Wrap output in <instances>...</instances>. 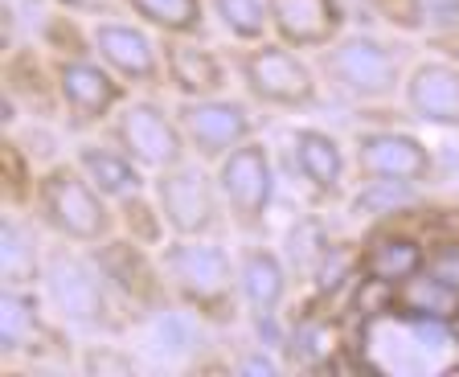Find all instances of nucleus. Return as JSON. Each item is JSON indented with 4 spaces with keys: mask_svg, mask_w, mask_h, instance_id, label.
I'll list each match as a JSON object with an SVG mask.
<instances>
[{
    "mask_svg": "<svg viewBox=\"0 0 459 377\" xmlns=\"http://www.w3.org/2000/svg\"><path fill=\"white\" fill-rule=\"evenodd\" d=\"M156 259H160L169 296H177L189 312H197L201 320H213V324H230L238 316V259L213 234H205V238H169Z\"/></svg>",
    "mask_w": 459,
    "mask_h": 377,
    "instance_id": "nucleus-1",
    "label": "nucleus"
},
{
    "mask_svg": "<svg viewBox=\"0 0 459 377\" xmlns=\"http://www.w3.org/2000/svg\"><path fill=\"white\" fill-rule=\"evenodd\" d=\"M33 213L54 238L70 242V246H99L111 234H119V218H115V201L99 193L91 176L70 160V165H54L38 176L33 189Z\"/></svg>",
    "mask_w": 459,
    "mask_h": 377,
    "instance_id": "nucleus-2",
    "label": "nucleus"
},
{
    "mask_svg": "<svg viewBox=\"0 0 459 377\" xmlns=\"http://www.w3.org/2000/svg\"><path fill=\"white\" fill-rule=\"evenodd\" d=\"M316 70L328 87L349 103H385L402 90L406 70H402V54L394 41L377 38V33H349L344 30L333 46L320 49Z\"/></svg>",
    "mask_w": 459,
    "mask_h": 377,
    "instance_id": "nucleus-3",
    "label": "nucleus"
},
{
    "mask_svg": "<svg viewBox=\"0 0 459 377\" xmlns=\"http://www.w3.org/2000/svg\"><path fill=\"white\" fill-rule=\"evenodd\" d=\"M234 66L247 95L275 111H304L320 99V70L304 58V49L283 46L279 38L238 46Z\"/></svg>",
    "mask_w": 459,
    "mask_h": 377,
    "instance_id": "nucleus-4",
    "label": "nucleus"
},
{
    "mask_svg": "<svg viewBox=\"0 0 459 377\" xmlns=\"http://www.w3.org/2000/svg\"><path fill=\"white\" fill-rule=\"evenodd\" d=\"M107 132L143 173H164V168L189 160V140H185V127L177 119V111L160 107L156 99H127L111 119H107Z\"/></svg>",
    "mask_w": 459,
    "mask_h": 377,
    "instance_id": "nucleus-5",
    "label": "nucleus"
},
{
    "mask_svg": "<svg viewBox=\"0 0 459 377\" xmlns=\"http://www.w3.org/2000/svg\"><path fill=\"white\" fill-rule=\"evenodd\" d=\"M152 193L164 210L172 238H205V234H218L226 222L218 173L210 176L205 160H181V165L156 173Z\"/></svg>",
    "mask_w": 459,
    "mask_h": 377,
    "instance_id": "nucleus-6",
    "label": "nucleus"
},
{
    "mask_svg": "<svg viewBox=\"0 0 459 377\" xmlns=\"http://www.w3.org/2000/svg\"><path fill=\"white\" fill-rule=\"evenodd\" d=\"M49 74H54L57 107L82 127L107 124V119L127 103V82L99 58L95 49L57 54V58L49 62Z\"/></svg>",
    "mask_w": 459,
    "mask_h": 377,
    "instance_id": "nucleus-7",
    "label": "nucleus"
},
{
    "mask_svg": "<svg viewBox=\"0 0 459 377\" xmlns=\"http://www.w3.org/2000/svg\"><path fill=\"white\" fill-rule=\"evenodd\" d=\"M218 184L221 201H226V218L238 226L242 234H258L267 226L271 201H275V160L263 140H247L234 152L218 160Z\"/></svg>",
    "mask_w": 459,
    "mask_h": 377,
    "instance_id": "nucleus-8",
    "label": "nucleus"
},
{
    "mask_svg": "<svg viewBox=\"0 0 459 377\" xmlns=\"http://www.w3.org/2000/svg\"><path fill=\"white\" fill-rule=\"evenodd\" d=\"M353 168L365 184H422L435 176V152L411 132L398 127H365L353 140Z\"/></svg>",
    "mask_w": 459,
    "mask_h": 377,
    "instance_id": "nucleus-9",
    "label": "nucleus"
},
{
    "mask_svg": "<svg viewBox=\"0 0 459 377\" xmlns=\"http://www.w3.org/2000/svg\"><path fill=\"white\" fill-rule=\"evenodd\" d=\"M177 119L185 127L189 152L205 165H218L226 152H234L238 144L258 136V119L242 99L221 95H205V99H181L177 103Z\"/></svg>",
    "mask_w": 459,
    "mask_h": 377,
    "instance_id": "nucleus-10",
    "label": "nucleus"
},
{
    "mask_svg": "<svg viewBox=\"0 0 459 377\" xmlns=\"http://www.w3.org/2000/svg\"><path fill=\"white\" fill-rule=\"evenodd\" d=\"M91 49H95L115 74L124 78L127 87H143V90L164 87L160 41H156L152 30L140 25V21L99 17L95 25H91Z\"/></svg>",
    "mask_w": 459,
    "mask_h": 377,
    "instance_id": "nucleus-11",
    "label": "nucleus"
},
{
    "mask_svg": "<svg viewBox=\"0 0 459 377\" xmlns=\"http://www.w3.org/2000/svg\"><path fill=\"white\" fill-rule=\"evenodd\" d=\"M46 279L54 308L66 320H78V324H103L111 304L119 300L95 254H74V259L54 254L46 262Z\"/></svg>",
    "mask_w": 459,
    "mask_h": 377,
    "instance_id": "nucleus-12",
    "label": "nucleus"
},
{
    "mask_svg": "<svg viewBox=\"0 0 459 377\" xmlns=\"http://www.w3.org/2000/svg\"><path fill=\"white\" fill-rule=\"evenodd\" d=\"M91 254L99 259L107 283H111L115 296H119L124 304H135V308H152L164 291H169V283H164V271H160V259H152V254H148V246L132 242L127 234H124V238H119V234H111L107 242L91 246Z\"/></svg>",
    "mask_w": 459,
    "mask_h": 377,
    "instance_id": "nucleus-13",
    "label": "nucleus"
},
{
    "mask_svg": "<svg viewBox=\"0 0 459 377\" xmlns=\"http://www.w3.org/2000/svg\"><path fill=\"white\" fill-rule=\"evenodd\" d=\"M271 9V38L291 49H320L333 46L349 25L344 0H267Z\"/></svg>",
    "mask_w": 459,
    "mask_h": 377,
    "instance_id": "nucleus-14",
    "label": "nucleus"
},
{
    "mask_svg": "<svg viewBox=\"0 0 459 377\" xmlns=\"http://www.w3.org/2000/svg\"><path fill=\"white\" fill-rule=\"evenodd\" d=\"M406 116L430 127H459V66L451 58H427L406 70L402 82Z\"/></svg>",
    "mask_w": 459,
    "mask_h": 377,
    "instance_id": "nucleus-15",
    "label": "nucleus"
},
{
    "mask_svg": "<svg viewBox=\"0 0 459 377\" xmlns=\"http://www.w3.org/2000/svg\"><path fill=\"white\" fill-rule=\"evenodd\" d=\"M164 58V87H172L181 99L221 95L230 87V70L221 54L201 46V38H160Z\"/></svg>",
    "mask_w": 459,
    "mask_h": 377,
    "instance_id": "nucleus-16",
    "label": "nucleus"
},
{
    "mask_svg": "<svg viewBox=\"0 0 459 377\" xmlns=\"http://www.w3.org/2000/svg\"><path fill=\"white\" fill-rule=\"evenodd\" d=\"M238 291L242 308L255 320H275L279 308L287 304V291H291V271L271 246L250 242L238 251Z\"/></svg>",
    "mask_w": 459,
    "mask_h": 377,
    "instance_id": "nucleus-17",
    "label": "nucleus"
},
{
    "mask_svg": "<svg viewBox=\"0 0 459 377\" xmlns=\"http://www.w3.org/2000/svg\"><path fill=\"white\" fill-rule=\"evenodd\" d=\"M291 168L316 201H333L344 189V148L325 127L291 132Z\"/></svg>",
    "mask_w": 459,
    "mask_h": 377,
    "instance_id": "nucleus-18",
    "label": "nucleus"
},
{
    "mask_svg": "<svg viewBox=\"0 0 459 377\" xmlns=\"http://www.w3.org/2000/svg\"><path fill=\"white\" fill-rule=\"evenodd\" d=\"M394 316L411 320V324H459V283H451L447 275H439L435 267H422L419 275H411L406 283L390 291Z\"/></svg>",
    "mask_w": 459,
    "mask_h": 377,
    "instance_id": "nucleus-19",
    "label": "nucleus"
},
{
    "mask_svg": "<svg viewBox=\"0 0 459 377\" xmlns=\"http://www.w3.org/2000/svg\"><path fill=\"white\" fill-rule=\"evenodd\" d=\"M427 259H430V251L414 238V234L385 230V234H377V238L365 242L361 259H357V271H361V279L373 283V287L394 291L398 283H406L411 275H419L422 267H427Z\"/></svg>",
    "mask_w": 459,
    "mask_h": 377,
    "instance_id": "nucleus-20",
    "label": "nucleus"
},
{
    "mask_svg": "<svg viewBox=\"0 0 459 377\" xmlns=\"http://www.w3.org/2000/svg\"><path fill=\"white\" fill-rule=\"evenodd\" d=\"M74 165L91 176V184L107 201H124V197L143 189V168L115 140H107V144H78Z\"/></svg>",
    "mask_w": 459,
    "mask_h": 377,
    "instance_id": "nucleus-21",
    "label": "nucleus"
},
{
    "mask_svg": "<svg viewBox=\"0 0 459 377\" xmlns=\"http://www.w3.org/2000/svg\"><path fill=\"white\" fill-rule=\"evenodd\" d=\"M0 340H4V353H38L41 340H49V320L33 287H4Z\"/></svg>",
    "mask_w": 459,
    "mask_h": 377,
    "instance_id": "nucleus-22",
    "label": "nucleus"
},
{
    "mask_svg": "<svg viewBox=\"0 0 459 377\" xmlns=\"http://www.w3.org/2000/svg\"><path fill=\"white\" fill-rule=\"evenodd\" d=\"M46 254H41V242L33 222H25L21 213L4 218V230H0V267H4V287H33V283L46 279Z\"/></svg>",
    "mask_w": 459,
    "mask_h": 377,
    "instance_id": "nucleus-23",
    "label": "nucleus"
},
{
    "mask_svg": "<svg viewBox=\"0 0 459 377\" xmlns=\"http://www.w3.org/2000/svg\"><path fill=\"white\" fill-rule=\"evenodd\" d=\"M119 4L160 38H201L210 21V0H119Z\"/></svg>",
    "mask_w": 459,
    "mask_h": 377,
    "instance_id": "nucleus-24",
    "label": "nucleus"
},
{
    "mask_svg": "<svg viewBox=\"0 0 459 377\" xmlns=\"http://www.w3.org/2000/svg\"><path fill=\"white\" fill-rule=\"evenodd\" d=\"M115 218H119V234H127V238L148 246V251H160L172 234L169 222H164V210H160V201H156V193L148 197L143 189L124 197V201H115Z\"/></svg>",
    "mask_w": 459,
    "mask_h": 377,
    "instance_id": "nucleus-25",
    "label": "nucleus"
},
{
    "mask_svg": "<svg viewBox=\"0 0 459 377\" xmlns=\"http://www.w3.org/2000/svg\"><path fill=\"white\" fill-rule=\"evenodd\" d=\"M210 17L221 25L230 41L255 46L271 38V9L267 0H210Z\"/></svg>",
    "mask_w": 459,
    "mask_h": 377,
    "instance_id": "nucleus-26",
    "label": "nucleus"
},
{
    "mask_svg": "<svg viewBox=\"0 0 459 377\" xmlns=\"http://www.w3.org/2000/svg\"><path fill=\"white\" fill-rule=\"evenodd\" d=\"M385 25L402 33H419L427 30V0H365Z\"/></svg>",
    "mask_w": 459,
    "mask_h": 377,
    "instance_id": "nucleus-27",
    "label": "nucleus"
},
{
    "mask_svg": "<svg viewBox=\"0 0 459 377\" xmlns=\"http://www.w3.org/2000/svg\"><path fill=\"white\" fill-rule=\"evenodd\" d=\"M427 267H435V271L447 275L451 283H459V246H439V251H430Z\"/></svg>",
    "mask_w": 459,
    "mask_h": 377,
    "instance_id": "nucleus-28",
    "label": "nucleus"
},
{
    "mask_svg": "<svg viewBox=\"0 0 459 377\" xmlns=\"http://www.w3.org/2000/svg\"><path fill=\"white\" fill-rule=\"evenodd\" d=\"M62 13H91V17H107L111 13V4H119V0H54Z\"/></svg>",
    "mask_w": 459,
    "mask_h": 377,
    "instance_id": "nucleus-29",
    "label": "nucleus"
},
{
    "mask_svg": "<svg viewBox=\"0 0 459 377\" xmlns=\"http://www.w3.org/2000/svg\"><path fill=\"white\" fill-rule=\"evenodd\" d=\"M430 46L439 49L443 58H451L459 66V30L455 33H435V38H430Z\"/></svg>",
    "mask_w": 459,
    "mask_h": 377,
    "instance_id": "nucleus-30",
    "label": "nucleus"
}]
</instances>
